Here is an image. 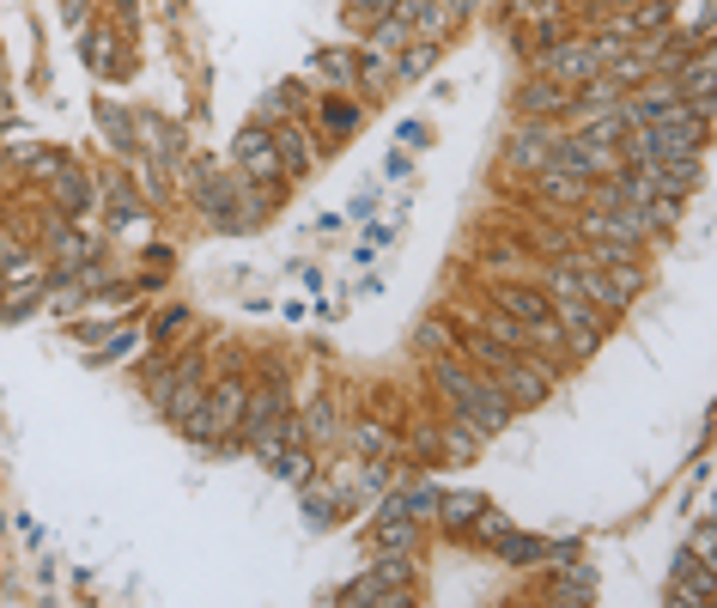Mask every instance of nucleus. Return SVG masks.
<instances>
[{"mask_svg": "<svg viewBox=\"0 0 717 608\" xmlns=\"http://www.w3.org/2000/svg\"><path fill=\"white\" fill-rule=\"evenodd\" d=\"M492 305H499L505 317H517L524 329H529L536 317H547V292H536L529 280H499V287H492Z\"/></svg>", "mask_w": 717, "mask_h": 608, "instance_id": "obj_13", "label": "nucleus"}, {"mask_svg": "<svg viewBox=\"0 0 717 608\" xmlns=\"http://www.w3.org/2000/svg\"><path fill=\"white\" fill-rule=\"evenodd\" d=\"M0 292H7V280H0Z\"/></svg>", "mask_w": 717, "mask_h": 608, "instance_id": "obj_45", "label": "nucleus"}, {"mask_svg": "<svg viewBox=\"0 0 717 608\" xmlns=\"http://www.w3.org/2000/svg\"><path fill=\"white\" fill-rule=\"evenodd\" d=\"M401 12H408V24H414V37H420V43H438V37L456 24L450 0H414V7H401Z\"/></svg>", "mask_w": 717, "mask_h": 608, "instance_id": "obj_16", "label": "nucleus"}, {"mask_svg": "<svg viewBox=\"0 0 717 608\" xmlns=\"http://www.w3.org/2000/svg\"><path fill=\"white\" fill-rule=\"evenodd\" d=\"M584 177H571V171H554V165H541L536 171V196L547 201V207H584Z\"/></svg>", "mask_w": 717, "mask_h": 608, "instance_id": "obj_17", "label": "nucleus"}, {"mask_svg": "<svg viewBox=\"0 0 717 608\" xmlns=\"http://www.w3.org/2000/svg\"><path fill=\"white\" fill-rule=\"evenodd\" d=\"M547 165L554 171H571V177H584V183H596V177H615L620 171V159L615 152H603V147H590L584 134H554V147H547Z\"/></svg>", "mask_w": 717, "mask_h": 608, "instance_id": "obj_7", "label": "nucleus"}, {"mask_svg": "<svg viewBox=\"0 0 717 608\" xmlns=\"http://www.w3.org/2000/svg\"><path fill=\"white\" fill-rule=\"evenodd\" d=\"M335 426H341V420H335V402H329V396H317L310 413H305V445H329Z\"/></svg>", "mask_w": 717, "mask_h": 608, "instance_id": "obj_27", "label": "nucleus"}, {"mask_svg": "<svg viewBox=\"0 0 717 608\" xmlns=\"http://www.w3.org/2000/svg\"><path fill=\"white\" fill-rule=\"evenodd\" d=\"M492 378H499L505 396H511V408H536V402H547V390H554V366H536V353H511Z\"/></svg>", "mask_w": 717, "mask_h": 608, "instance_id": "obj_6", "label": "nucleus"}, {"mask_svg": "<svg viewBox=\"0 0 717 608\" xmlns=\"http://www.w3.org/2000/svg\"><path fill=\"white\" fill-rule=\"evenodd\" d=\"M547 147H554V128H547V122H524V128H517V134H511V152H505V159H511V171H541V165H547Z\"/></svg>", "mask_w": 717, "mask_h": 608, "instance_id": "obj_12", "label": "nucleus"}, {"mask_svg": "<svg viewBox=\"0 0 717 608\" xmlns=\"http://www.w3.org/2000/svg\"><path fill=\"white\" fill-rule=\"evenodd\" d=\"M450 438H456V445H450V457H475V450H480V438H487V432H480L475 420H462V413H456V420H450Z\"/></svg>", "mask_w": 717, "mask_h": 608, "instance_id": "obj_33", "label": "nucleus"}, {"mask_svg": "<svg viewBox=\"0 0 717 608\" xmlns=\"http://www.w3.org/2000/svg\"><path fill=\"white\" fill-rule=\"evenodd\" d=\"M201 396H207L201 359H177L171 371H159V378H152V408H159L171 426H189L195 408H201Z\"/></svg>", "mask_w": 717, "mask_h": 608, "instance_id": "obj_2", "label": "nucleus"}, {"mask_svg": "<svg viewBox=\"0 0 717 608\" xmlns=\"http://www.w3.org/2000/svg\"><path fill=\"white\" fill-rule=\"evenodd\" d=\"M243 396H250V383H243V378H219V383H207L201 408H195V420L182 426V432H189V438H226V432H238V420H243Z\"/></svg>", "mask_w": 717, "mask_h": 608, "instance_id": "obj_3", "label": "nucleus"}, {"mask_svg": "<svg viewBox=\"0 0 717 608\" xmlns=\"http://www.w3.org/2000/svg\"><path fill=\"white\" fill-rule=\"evenodd\" d=\"M414 347H420L426 359H438V353H450V347H456V329H450L445 317H438V322L426 317V322H420V335H414Z\"/></svg>", "mask_w": 717, "mask_h": 608, "instance_id": "obj_30", "label": "nucleus"}, {"mask_svg": "<svg viewBox=\"0 0 717 608\" xmlns=\"http://www.w3.org/2000/svg\"><path fill=\"white\" fill-rule=\"evenodd\" d=\"M268 140H273V152H280L286 177H305L310 165H317V152H310V134H305L298 122H273V128H268Z\"/></svg>", "mask_w": 717, "mask_h": 608, "instance_id": "obj_14", "label": "nucleus"}, {"mask_svg": "<svg viewBox=\"0 0 717 608\" xmlns=\"http://www.w3.org/2000/svg\"><path fill=\"white\" fill-rule=\"evenodd\" d=\"M468 529H475V536L492 548V541H499L505 529H511V517H505V511H492V506H480V511H475V524H468Z\"/></svg>", "mask_w": 717, "mask_h": 608, "instance_id": "obj_34", "label": "nucleus"}, {"mask_svg": "<svg viewBox=\"0 0 717 608\" xmlns=\"http://www.w3.org/2000/svg\"><path fill=\"white\" fill-rule=\"evenodd\" d=\"M462 353H468L462 366H475V371H487V378H492V371H499L505 359H511V347H499L487 329H475V335H462Z\"/></svg>", "mask_w": 717, "mask_h": 608, "instance_id": "obj_20", "label": "nucleus"}, {"mask_svg": "<svg viewBox=\"0 0 717 608\" xmlns=\"http://www.w3.org/2000/svg\"><path fill=\"white\" fill-rule=\"evenodd\" d=\"M627 19H633V31H663V24L675 19V0H645V7H633Z\"/></svg>", "mask_w": 717, "mask_h": 608, "instance_id": "obj_32", "label": "nucleus"}, {"mask_svg": "<svg viewBox=\"0 0 717 608\" xmlns=\"http://www.w3.org/2000/svg\"><path fill=\"white\" fill-rule=\"evenodd\" d=\"M426 68H432V43H414L408 56H396V73H401V80H414V73H426Z\"/></svg>", "mask_w": 717, "mask_h": 608, "instance_id": "obj_35", "label": "nucleus"}, {"mask_svg": "<svg viewBox=\"0 0 717 608\" xmlns=\"http://www.w3.org/2000/svg\"><path fill=\"white\" fill-rule=\"evenodd\" d=\"M547 310H554V322L566 329V347L571 353H590L596 341H603V310H596L590 299H578L571 287H559V292H547Z\"/></svg>", "mask_w": 717, "mask_h": 608, "instance_id": "obj_4", "label": "nucleus"}, {"mask_svg": "<svg viewBox=\"0 0 717 608\" xmlns=\"http://www.w3.org/2000/svg\"><path fill=\"white\" fill-rule=\"evenodd\" d=\"M359 122H365V110H359V103H341V98H335V103H322V128H329V134H353Z\"/></svg>", "mask_w": 717, "mask_h": 608, "instance_id": "obj_31", "label": "nucleus"}, {"mask_svg": "<svg viewBox=\"0 0 717 608\" xmlns=\"http://www.w3.org/2000/svg\"><path fill=\"white\" fill-rule=\"evenodd\" d=\"M408 517H438V494H432V487H414V494H408Z\"/></svg>", "mask_w": 717, "mask_h": 608, "instance_id": "obj_40", "label": "nucleus"}, {"mask_svg": "<svg viewBox=\"0 0 717 608\" xmlns=\"http://www.w3.org/2000/svg\"><path fill=\"white\" fill-rule=\"evenodd\" d=\"M517 103H524V116L547 122V116H566V110H571V92H566V86H554V80L541 73V80H529L524 92H517Z\"/></svg>", "mask_w": 717, "mask_h": 608, "instance_id": "obj_15", "label": "nucleus"}, {"mask_svg": "<svg viewBox=\"0 0 717 608\" xmlns=\"http://www.w3.org/2000/svg\"><path fill=\"white\" fill-rule=\"evenodd\" d=\"M541 73L554 86H566V92H578L584 80L603 73V61H596V43H554V49H541Z\"/></svg>", "mask_w": 717, "mask_h": 608, "instance_id": "obj_9", "label": "nucleus"}, {"mask_svg": "<svg viewBox=\"0 0 717 608\" xmlns=\"http://www.w3.org/2000/svg\"><path fill=\"white\" fill-rule=\"evenodd\" d=\"M322 73H329V80H353V56H347V49H329V56H322Z\"/></svg>", "mask_w": 717, "mask_h": 608, "instance_id": "obj_38", "label": "nucleus"}, {"mask_svg": "<svg viewBox=\"0 0 717 608\" xmlns=\"http://www.w3.org/2000/svg\"><path fill=\"white\" fill-rule=\"evenodd\" d=\"M56 201L68 207V213H86V207H91V189H86V177L73 171V165H61V171H56Z\"/></svg>", "mask_w": 717, "mask_h": 608, "instance_id": "obj_26", "label": "nucleus"}, {"mask_svg": "<svg viewBox=\"0 0 717 608\" xmlns=\"http://www.w3.org/2000/svg\"><path fill=\"white\" fill-rule=\"evenodd\" d=\"M103 116V128H110V140H116V147H135V134H128V122H122V116H116V110H98Z\"/></svg>", "mask_w": 717, "mask_h": 608, "instance_id": "obj_42", "label": "nucleus"}, {"mask_svg": "<svg viewBox=\"0 0 717 608\" xmlns=\"http://www.w3.org/2000/svg\"><path fill=\"white\" fill-rule=\"evenodd\" d=\"M578 554V536H554V541H541V560H571Z\"/></svg>", "mask_w": 717, "mask_h": 608, "instance_id": "obj_41", "label": "nucleus"}, {"mask_svg": "<svg viewBox=\"0 0 717 608\" xmlns=\"http://www.w3.org/2000/svg\"><path fill=\"white\" fill-rule=\"evenodd\" d=\"M492 548H499L511 566H541V536H524V529H505Z\"/></svg>", "mask_w": 717, "mask_h": 608, "instance_id": "obj_23", "label": "nucleus"}, {"mask_svg": "<svg viewBox=\"0 0 717 608\" xmlns=\"http://www.w3.org/2000/svg\"><path fill=\"white\" fill-rule=\"evenodd\" d=\"M231 159H238V171H243V177H256L262 189L286 183V165H280V152H273V140H268V128H262V122L243 128V134L231 140Z\"/></svg>", "mask_w": 717, "mask_h": 608, "instance_id": "obj_8", "label": "nucleus"}, {"mask_svg": "<svg viewBox=\"0 0 717 608\" xmlns=\"http://www.w3.org/2000/svg\"><path fill=\"white\" fill-rule=\"evenodd\" d=\"M590 597H596V572H590V566H571V572L554 585V602H590Z\"/></svg>", "mask_w": 717, "mask_h": 608, "instance_id": "obj_29", "label": "nucleus"}, {"mask_svg": "<svg viewBox=\"0 0 717 608\" xmlns=\"http://www.w3.org/2000/svg\"><path fill=\"white\" fill-rule=\"evenodd\" d=\"M280 481H292V487H310L317 481V462H310V450L305 445H286V450H273V457H262Z\"/></svg>", "mask_w": 717, "mask_h": 608, "instance_id": "obj_19", "label": "nucleus"}, {"mask_svg": "<svg viewBox=\"0 0 717 608\" xmlns=\"http://www.w3.org/2000/svg\"><path fill=\"white\" fill-rule=\"evenodd\" d=\"M456 413H462V420H475L480 432H505V426L517 420V408H511V396L499 390V378H487V371H475V383H468L462 396H456Z\"/></svg>", "mask_w": 717, "mask_h": 608, "instance_id": "obj_5", "label": "nucleus"}, {"mask_svg": "<svg viewBox=\"0 0 717 608\" xmlns=\"http://www.w3.org/2000/svg\"><path fill=\"white\" fill-rule=\"evenodd\" d=\"M408 31H414V24H408V12H389V19H377L371 24V43H365V56H384V61H396L401 56V43H408Z\"/></svg>", "mask_w": 717, "mask_h": 608, "instance_id": "obj_18", "label": "nucleus"}, {"mask_svg": "<svg viewBox=\"0 0 717 608\" xmlns=\"http://www.w3.org/2000/svg\"><path fill=\"white\" fill-rule=\"evenodd\" d=\"M480 329H487L499 347H511V353H529V329H524L517 317H505L499 305H487V310H480Z\"/></svg>", "mask_w": 717, "mask_h": 608, "instance_id": "obj_21", "label": "nucleus"}, {"mask_svg": "<svg viewBox=\"0 0 717 608\" xmlns=\"http://www.w3.org/2000/svg\"><path fill=\"white\" fill-rule=\"evenodd\" d=\"M480 506H487L480 494H450V499H438V524H445V529H468Z\"/></svg>", "mask_w": 717, "mask_h": 608, "instance_id": "obj_25", "label": "nucleus"}, {"mask_svg": "<svg viewBox=\"0 0 717 608\" xmlns=\"http://www.w3.org/2000/svg\"><path fill=\"white\" fill-rule=\"evenodd\" d=\"M694 177H699V159H638L633 165V183L663 201H681L694 189Z\"/></svg>", "mask_w": 717, "mask_h": 608, "instance_id": "obj_10", "label": "nucleus"}, {"mask_svg": "<svg viewBox=\"0 0 717 608\" xmlns=\"http://www.w3.org/2000/svg\"><path fill=\"white\" fill-rule=\"evenodd\" d=\"M414 541H420V529H414V517H377V548H389V554H408Z\"/></svg>", "mask_w": 717, "mask_h": 608, "instance_id": "obj_24", "label": "nucleus"}, {"mask_svg": "<svg viewBox=\"0 0 717 608\" xmlns=\"http://www.w3.org/2000/svg\"><path fill=\"white\" fill-rule=\"evenodd\" d=\"M19 256H24V250H19V238H12V231H0V268L19 262Z\"/></svg>", "mask_w": 717, "mask_h": 608, "instance_id": "obj_44", "label": "nucleus"}, {"mask_svg": "<svg viewBox=\"0 0 717 608\" xmlns=\"http://www.w3.org/2000/svg\"><path fill=\"white\" fill-rule=\"evenodd\" d=\"M359 80H365V92H377V86H384V80H396V61H384V56H365V73H359Z\"/></svg>", "mask_w": 717, "mask_h": 608, "instance_id": "obj_36", "label": "nucleus"}, {"mask_svg": "<svg viewBox=\"0 0 717 608\" xmlns=\"http://www.w3.org/2000/svg\"><path fill=\"white\" fill-rule=\"evenodd\" d=\"M432 383H438V390L450 396V408H456V396H462L468 383H475V366H462V359L438 353V359H432Z\"/></svg>", "mask_w": 717, "mask_h": 608, "instance_id": "obj_22", "label": "nucleus"}, {"mask_svg": "<svg viewBox=\"0 0 717 608\" xmlns=\"http://www.w3.org/2000/svg\"><path fill=\"white\" fill-rule=\"evenodd\" d=\"M353 445H359L371 462H377V457H396V450H401V445H396V432H389V426H377V420H365V426H359Z\"/></svg>", "mask_w": 717, "mask_h": 608, "instance_id": "obj_28", "label": "nucleus"}, {"mask_svg": "<svg viewBox=\"0 0 717 608\" xmlns=\"http://www.w3.org/2000/svg\"><path fill=\"white\" fill-rule=\"evenodd\" d=\"M687 554L711 566V560H717V529H711V524H699V529H694V541H687Z\"/></svg>", "mask_w": 717, "mask_h": 608, "instance_id": "obj_37", "label": "nucleus"}, {"mask_svg": "<svg viewBox=\"0 0 717 608\" xmlns=\"http://www.w3.org/2000/svg\"><path fill=\"white\" fill-rule=\"evenodd\" d=\"M353 7H359V12H371V19H389V12L401 7V0H353Z\"/></svg>", "mask_w": 717, "mask_h": 608, "instance_id": "obj_43", "label": "nucleus"}, {"mask_svg": "<svg viewBox=\"0 0 717 608\" xmlns=\"http://www.w3.org/2000/svg\"><path fill=\"white\" fill-rule=\"evenodd\" d=\"M110 49H116L110 31H91L86 37V61H91V68H110Z\"/></svg>", "mask_w": 717, "mask_h": 608, "instance_id": "obj_39", "label": "nucleus"}, {"mask_svg": "<svg viewBox=\"0 0 717 608\" xmlns=\"http://www.w3.org/2000/svg\"><path fill=\"white\" fill-rule=\"evenodd\" d=\"M620 140H627L620 152H627L633 165H638V159H699V152L711 147V128L681 103V110L657 116V122H645V128H627Z\"/></svg>", "mask_w": 717, "mask_h": 608, "instance_id": "obj_1", "label": "nucleus"}, {"mask_svg": "<svg viewBox=\"0 0 717 608\" xmlns=\"http://www.w3.org/2000/svg\"><path fill=\"white\" fill-rule=\"evenodd\" d=\"M711 585H717V572H711L706 560H694V554H675V590H669V602L699 608V602H711Z\"/></svg>", "mask_w": 717, "mask_h": 608, "instance_id": "obj_11", "label": "nucleus"}]
</instances>
